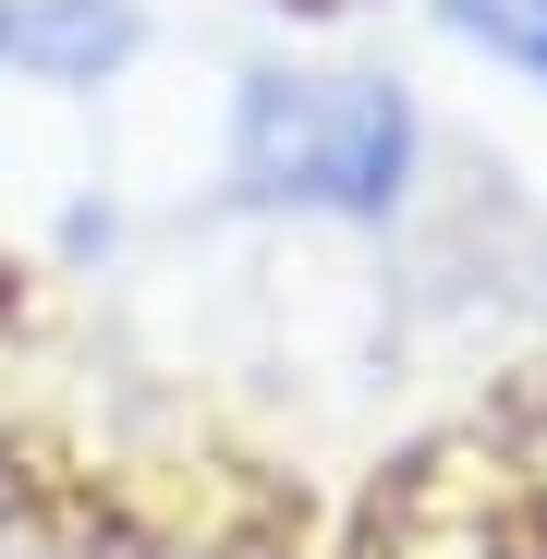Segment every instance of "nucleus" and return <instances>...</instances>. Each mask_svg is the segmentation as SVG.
Instances as JSON below:
<instances>
[{
  "label": "nucleus",
  "mask_w": 547,
  "mask_h": 559,
  "mask_svg": "<svg viewBox=\"0 0 547 559\" xmlns=\"http://www.w3.org/2000/svg\"><path fill=\"white\" fill-rule=\"evenodd\" d=\"M438 122L390 61H243L219 98V195L281 231L390 243L426 207Z\"/></svg>",
  "instance_id": "f257e3e1"
},
{
  "label": "nucleus",
  "mask_w": 547,
  "mask_h": 559,
  "mask_svg": "<svg viewBox=\"0 0 547 559\" xmlns=\"http://www.w3.org/2000/svg\"><path fill=\"white\" fill-rule=\"evenodd\" d=\"M426 25L463 61H487V73H511V85L547 98V0H426Z\"/></svg>",
  "instance_id": "20e7f679"
},
{
  "label": "nucleus",
  "mask_w": 547,
  "mask_h": 559,
  "mask_svg": "<svg viewBox=\"0 0 547 559\" xmlns=\"http://www.w3.org/2000/svg\"><path fill=\"white\" fill-rule=\"evenodd\" d=\"M158 49L146 0H0V85L25 98H110Z\"/></svg>",
  "instance_id": "7ed1b4c3"
},
{
  "label": "nucleus",
  "mask_w": 547,
  "mask_h": 559,
  "mask_svg": "<svg viewBox=\"0 0 547 559\" xmlns=\"http://www.w3.org/2000/svg\"><path fill=\"white\" fill-rule=\"evenodd\" d=\"M353 559H547V475L511 450H463V462H414L378 499Z\"/></svg>",
  "instance_id": "f03ea898"
}]
</instances>
